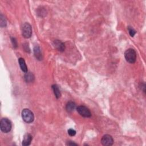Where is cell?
I'll return each mask as SVG.
<instances>
[{
    "label": "cell",
    "instance_id": "18",
    "mask_svg": "<svg viewBox=\"0 0 146 146\" xmlns=\"http://www.w3.org/2000/svg\"><path fill=\"white\" fill-rule=\"evenodd\" d=\"M67 145H76L77 144H76V143H74L73 142H71V141H69V142H68L67 143V144H66Z\"/></svg>",
    "mask_w": 146,
    "mask_h": 146
},
{
    "label": "cell",
    "instance_id": "3",
    "mask_svg": "<svg viewBox=\"0 0 146 146\" xmlns=\"http://www.w3.org/2000/svg\"><path fill=\"white\" fill-rule=\"evenodd\" d=\"M125 57L127 61L130 63L135 62L136 59V52L133 49H129L127 50L125 53Z\"/></svg>",
    "mask_w": 146,
    "mask_h": 146
},
{
    "label": "cell",
    "instance_id": "17",
    "mask_svg": "<svg viewBox=\"0 0 146 146\" xmlns=\"http://www.w3.org/2000/svg\"><path fill=\"white\" fill-rule=\"evenodd\" d=\"M12 42L13 46L14 47V48H17V41H16L14 38H12Z\"/></svg>",
    "mask_w": 146,
    "mask_h": 146
},
{
    "label": "cell",
    "instance_id": "11",
    "mask_svg": "<svg viewBox=\"0 0 146 146\" xmlns=\"http://www.w3.org/2000/svg\"><path fill=\"white\" fill-rule=\"evenodd\" d=\"M75 108V104L73 102H68L66 104V110L69 112H71L74 111V110Z\"/></svg>",
    "mask_w": 146,
    "mask_h": 146
},
{
    "label": "cell",
    "instance_id": "1",
    "mask_svg": "<svg viewBox=\"0 0 146 146\" xmlns=\"http://www.w3.org/2000/svg\"><path fill=\"white\" fill-rule=\"evenodd\" d=\"M22 118L23 120L27 123H32L34 121V116L33 113L29 109H24L22 111Z\"/></svg>",
    "mask_w": 146,
    "mask_h": 146
},
{
    "label": "cell",
    "instance_id": "13",
    "mask_svg": "<svg viewBox=\"0 0 146 146\" xmlns=\"http://www.w3.org/2000/svg\"><path fill=\"white\" fill-rule=\"evenodd\" d=\"M52 89H53L54 93L55 95H56V97L57 99L59 98L60 97V95H61V94H60V92L59 88L58 87L57 85V84L53 85V86H52Z\"/></svg>",
    "mask_w": 146,
    "mask_h": 146
},
{
    "label": "cell",
    "instance_id": "8",
    "mask_svg": "<svg viewBox=\"0 0 146 146\" xmlns=\"http://www.w3.org/2000/svg\"><path fill=\"white\" fill-rule=\"evenodd\" d=\"M54 46L60 51H63L65 49V44L61 41H58V40H56L54 42Z\"/></svg>",
    "mask_w": 146,
    "mask_h": 146
},
{
    "label": "cell",
    "instance_id": "16",
    "mask_svg": "<svg viewBox=\"0 0 146 146\" xmlns=\"http://www.w3.org/2000/svg\"><path fill=\"white\" fill-rule=\"evenodd\" d=\"M68 134L69 135L71 136H73L76 134V131L73 129H69L68 130Z\"/></svg>",
    "mask_w": 146,
    "mask_h": 146
},
{
    "label": "cell",
    "instance_id": "2",
    "mask_svg": "<svg viewBox=\"0 0 146 146\" xmlns=\"http://www.w3.org/2000/svg\"><path fill=\"white\" fill-rule=\"evenodd\" d=\"M0 128L4 133H7L12 129V123L7 118H2L0 123Z\"/></svg>",
    "mask_w": 146,
    "mask_h": 146
},
{
    "label": "cell",
    "instance_id": "12",
    "mask_svg": "<svg viewBox=\"0 0 146 146\" xmlns=\"http://www.w3.org/2000/svg\"><path fill=\"white\" fill-rule=\"evenodd\" d=\"M25 79L28 83L32 82L34 80V76L31 73H27L26 75H25Z\"/></svg>",
    "mask_w": 146,
    "mask_h": 146
},
{
    "label": "cell",
    "instance_id": "10",
    "mask_svg": "<svg viewBox=\"0 0 146 146\" xmlns=\"http://www.w3.org/2000/svg\"><path fill=\"white\" fill-rule=\"evenodd\" d=\"M35 57L38 60H42V54H41L40 48L38 46H35L34 49Z\"/></svg>",
    "mask_w": 146,
    "mask_h": 146
},
{
    "label": "cell",
    "instance_id": "7",
    "mask_svg": "<svg viewBox=\"0 0 146 146\" xmlns=\"http://www.w3.org/2000/svg\"><path fill=\"white\" fill-rule=\"evenodd\" d=\"M32 136L30 134H26L24 135L22 144L24 146L29 145L32 142Z\"/></svg>",
    "mask_w": 146,
    "mask_h": 146
},
{
    "label": "cell",
    "instance_id": "4",
    "mask_svg": "<svg viewBox=\"0 0 146 146\" xmlns=\"http://www.w3.org/2000/svg\"><path fill=\"white\" fill-rule=\"evenodd\" d=\"M22 35L25 38H29L32 36V26L29 23H25L22 28Z\"/></svg>",
    "mask_w": 146,
    "mask_h": 146
},
{
    "label": "cell",
    "instance_id": "9",
    "mask_svg": "<svg viewBox=\"0 0 146 146\" xmlns=\"http://www.w3.org/2000/svg\"><path fill=\"white\" fill-rule=\"evenodd\" d=\"M18 62H19V64H20V67L21 68L22 71H23L25 73H27V66L26 65V63H25V60L23 58H20L18 59Z\"/></svg>",
    "mask_w": 146,
    "mask_h": 146
},
{
    "label": "cell",
    "instance_id": "14",
    "mask_svg": "<svg viewBox=\"0 0 146 146\" xmlns=\"http://www.w3.org/2000/svg\"><path fill=\"white\" fill-rule=\"evenodd\" d=\"M0 25H1V27H4L6 25V21L2 14L0 17Z\"/></svg>",
    "mask_w": 146,
    "mask_h": 146
},
{
    "label": "cell",
    "instance_id": "6",
    "mask_svg": "<svg viewBox=\"0 0 146 146\" xmlns=\"http://www.w3.org/2000/svg\"><path fill=\"white\" fill-rule=\"evenodd\" d=\"M101 143L103 145L110 146L112 145L114 143V140L112 137L110 135H105L101 139Z\"/></svg>",
    "mask_w": 146,
    "mask_h": 146
},
{
    "label": "cell",
    "instance_id": "5",
    "mask_svg": "<svg viewBox=\"0 0 146 146\" xmlns=\"http://www.w3.org/2000/svg\"><path fill=\"white\" fill-rule=\"evenodd\" d=\"M76 110L79 114L83 117L89 118L91 116V113L89 109L84 106H78L76 108Z\"/></svg>",
    "mask_w": 146,
    "mask_h": 146
},
{
    "label": "cell",
    "instance_id": "15",
    "mask_svg": "<svg viewBox=\"0 0 146 146\" xmlns=\"http://www.w3.org/2000/svg\"><path fill=\"white\" fill-rule=\"evenodd\" d=\"M128 31L129 35H131L132 37H133L136 34V31L133 28H130V27H128Z\"/></svg>",
    "mask_w": 146,
    "mask_h": 146
}]
</instances>
